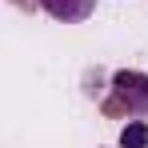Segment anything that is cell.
Returning a JSON list of instances; mask_svg holds the SVG:
<instances>
[{
    "label": "cell",
    "mask_w": 148,
    "mask_h": 148,
    "mask_svg": "<svg viewBox=\"0 0 148 148\" xmlns=\"http://www.w3.org/2000/svg\"><path fill=\"white\" fill-rule=\"evenodd\" d=\"M120 148H148V120H128L120 128Z\"/></svg>",
    "instance_id": "3957f363"
},
{
    "label": "cell",
    "mask_w": 148,
    "mask_h": 148,
    "mask_svg": "<svg viewBox=\"0 0 148 148\" xmlns=\"http://www.w3.org/2000/svg\"><path fill=\"white\" fill-rule=\"evenodd\" d=\"M40 8L48 12L52 20H60V24H80V20L92 16L96 0H40Z\"/></svg>",
    "instance_id": "7a4b0ae2"
},
{
    "label": "cell",
    "mask_w": 148,
    "mask_h": 148,
    "mask_svg": "<svg viewBox=\"0 0 148 148\" xmlns=\"http://www.w3.org/2000/svg\"><path fill=\"white\" fill-rule=\"evenodd\" d=\"M112 92L132 116H148V72H136V68H120L112 76Z\"/></svg>",
    "instance_id": "6da1fadb"
},
{
    "label": "cell",
    "mask_w": 148,
    "mask_h": 148,
    "mask_svg": "<svg viewBox=\"0 0 148 148\" xmlns=\"http://www.w3.org/2000/svg\"><path fill=\"white\" fill-rule=\"evenodd\" d=\"M12 4H20V8H36L40 0H12Z\"/></svg>",
    "instance_id": "277c9868"
}]
</instances>
